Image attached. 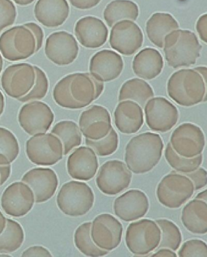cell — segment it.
I'll list each match as a JSON object with an SVG mask.
<instances>
[{
  "mask_svg": "<svg viewBox=\"0 0 207 257\" xmlns=\"http://www.w3.org/2000/svg\"><path fill=\"white\" fill-rule=\"evenodd\" d=\"M163 147V140L157 133H144L135 136L126 145V167L136 175L147 173L159 163Z\"/></svg>",
  "mask_w": 207,
  "mask_h": 257,
  "instance_id": "6da1fadb",
  "label": "cell"
},
{
  "mask_svg": "<svg viewBox=\"0 0 207 257\" xmlns=\"http://www.w3.org/2000/svg\"><path fill=\"white\" fill-rule=\"evenodd\" d=\"M206 83L194 69L184 68L174 72L168 79L167 94L176 104L190 107L206 101Z\"/></svg>",
  "mask_w": 207,
  "mask_h": 257,
  "instance_id": "7a4b0ae2",
  "label": "cell"
},
{
  "mask_svg": "<svg viewBox=\"0 0 207 257\" xmlns=\"http://www.w3.org/2000/svg\"><path fill=\"white\" fill-rule=\"evenodd\" d=\"M163 49L167 64L178 68L194 65L201 55V45L193 32L177 29L166 35Z\"/></svg>",
  "mask_w": 207,
  "mask_h": 257,
  "instance_id": "3957f363",
  "label": "cell"
},
{
  "mask_svg": "<svg viewBox=\"0 0 207 257\" xmlns=\"http://www.w3.org/2000/svg\"><path fill=\"white\" fill-rule=\"evenodd\" d=\"M57 205L69 217L85 215L94 205L95 195L84 181H69L63 184L57 196Z\"/></svg>",
  "mask_w": 207,
  "mask_h": 257,
  "instance_id": "277c9868",
  "label": "cell"
},
{
  "mask_svg": "<svg viewBox=\"0 0 207 257\" xmlns=\"http://www.w3.org/2000/svg\"><path fill=\"white\" fill-rule=\"evenodd\" d=\"M160 239L161 230L156 221L147 218L130 223L125 236L126 247L135 255H147L155 251Z\"/></svg>",
  "mask_w": 207,
  "mask_h": 257,
  "instance_id": "5b68a950",
  "label": "cell"
},
{
  "mask_svg": "<svg viewBox=\"0 0 207 257\" xmlns=\"http://www.w3.org/2000/svg\"><path fill=\"white\" fill-rule=\"evenodd\" d=\"M35 53V38L24 25L10 28L0 35V54L7 60H25Z\"/></svg>",
  "mask_w": 207,
  "mask_h": 257,
  "instance_id": "8992f818",
  "label": "cell"
},
{
  "mask_svg": "<svg viewBox=\"0 0 207 257\" xmlns=\"http://www.w3.org/2000/svg\"><path fill=\"white\" fill-rule=\"evenodd\" d=\"M194 193V186L184 174H167L157 187L159 202L168 209H178L185 204Z\"/></svg>",
  "mask_w": 207,
  "mask_h": 257,
  "instance_id": "52a82bcc",
  "label": "cell"
},
{
  "mask_svg": "<svg viewBox=\"0 0 207 257\" xmlns=\"http://www.w3.org/2000/svg\"><path fill=\"white\" fill-rule=\"evenodd\" d=\"M26 155L38 166H53L63 158V146L59 137L52 133H39L26 142Z\"/></svg>",
  "mask_w": 207,
  "mask_h": 257,
  "instance_id": "ba28073f",
  "label": "cell"
},
{
  "mask_svg": "<svg viewBox=\"0 0 207 257\" xmlns=\"http://www.w3.org/2000/svg\"><path fill=\"white\" fill-rule=\"evenodd\" d=\"M132 172L126 163L110 160L101 166L96 176V186L107 196H116L131 184Z\"/></svg>",
  "mask_w": 207,
  "mask_h": 257,
  "instance_id": "9c48e42d",
  "label": "cell"
},
{
  "mask_svg": "<svg viewBox=\"0 0 207 257\" xmlns=\"http://www.w3.org/2000/svg\"><path fill=\"white\" fill-rule=\"evenodd\" d=\"M145 120L151 131L167 133L177 123L179 110L165 97H152L144 105Z\"/></svg>",
  "mask_w": 207,
  "mask_h": 257,
  "instance_id": "30bf717a",
  "label": "cell"
},
{
  "mask_svg": "<svg viewBox=\"0 0 207 257\" xmlns=\"http://www.w3.org/2000/svg\"><path fill=\"white\" fill-rule=\"evenodd\" d=\"M35 79L34 66L27 63H15L3 72L1 85L7 95L18 100L31 90Z\"/></svg>",
  "mask_w": 207,
  "mask_h": 257,
  "instance_id": "8fae6325",
  "label": "cell"
},
{
  "mask_svg": "<svg viewBox=\"0 0 207 257\" xmlns=\"http://www.w3.org/2000/svg\"><path fill=\"white\" fill-rule=\"evenodd\" d=\"M55 120V114L49 105L41 101H29L21 108L18 122L30 136L47 133Z\"/></svg>",
  "mask_w": 207,
  "mask_h": 257,
  "instance_id": "7c38bea8",
  "label": "cell"
},
{
  "mask_svg": "<svg viewBox=\"0 0 207 257\" xmlns=\"http://www.w3.org/2000/svg\"><path fill=\"white\" fill-rule=\"evenodd\" d=\"M169 143L180 156L194 158L202 154L205 145V135L197 125L184 122L174 130Z\"/></svg>",
  "mask_w": 207,
  "mask_h": 257,
  "instance_id": "4fadbf2b",
  "label": "cell"
},
{
  "mask_svg": "<svg viewBox=\"0 0 207 257\" xmlns=\"http://www.w3.org/2000/svg\"><path fill=\"white\" fill-rule=\"evenodd\" d=\"M91 238L102 250L111 251L119 246L123 234V226L114 216L102 213L91 223Z\"/></svg>",
  "mask_w": 207,
  "mask_h": 257,
  "instance_id": "5bb4252c",
  "label": "cell"
},
{
  "mask_svg": "<svg viewBox=\"0 0 207 257\" xmlns=\"http://www.w3.org/2000/svg\"><path fill=\"white\" fill-rule=\"evenodd\" d=\"M109 44L121 55H134L143 44V34L134 21H121L112 26Z\"/></svg>",
  "mask_w": 207,
  "mask_h": 257,
  "instance_id": "9a60e30c",
  "label": "cell"
},
{
  "mask_svg": "<svg viewBox=\"0 0 207 257\" xmlns=\"http://www.w3.org/2000/svg\"><path fill=\"white\" fill-rule=\"evenodd\" d=\"M7 215L21 217L27 215L35 204L34 192L24 182H15L5 190L0 200Z\"/></svg>",
  "mask_w": 207,
  "mask_h": 257,
  "instance_id": "2e32d148",
  "label": "cell"
},
{
  "mask_svg": "<svg viewBox=\"0 0 207 257\" xmlns=\"http://www.w3.org/2000/svg\"><path fill=\"white\" fill-rule=\"evenodd\" d=\"M79 52L76 38L68 32H55L46 39L45 54L56 65L71 64L77 59Z\"/></svg>",
  "mask_w": 207,
  "mask_h": 257,
  "instance_id": "e0dca14e",
  "label": "cell"
},
{
  "mask_svg": "<svg viewBox=\"0 0 207 257\" xmlns=\"http://www.w3.org/2000/svg\"><path fill=\"white\" fill-rule=\"evenodd\" d=\"M79 127L87 139H102L113 128L110 113L102 105H92L80 114Z\"/></svg>",
  "mask_w": 207,
  "mask_h": 257,
  "instance_id": "ac0fdd59",
  "label": "cell"
},
{
  "mask_svg": "<svg viewBox=\"0 0 207 257\" xmlns=\"http://www.w3.org/2000/svg\"><path fill=\"white\" fill-rule=\"evenodd\" d=\"M149 208L147 194L138 189L129 190L118 196L113 203L115 215L126 222L141 219L147 214Z\"/></svg>",
  "mask_w": 207,
  "mask_h": 257,
  "instance_id": "d6986e66",
  "label": "cell"
},
{
  "mask_svg": "<svg viewBox=\"0 0 207 257\" xmlns=\"http://www.w3.org/2000/svg\"><path fill=\"white\" fill-rule=\"evenodd\" d=\"M33 190L35 203L46 202L52 198L59 187V178L56 172L51 168H34L26 172L22 177Z\"/></svg>",
  "mask_w": 207,
  "mask_h": 257,
  "instance_id": "ffe728a7",
  "label": "cell"
},
{
  "mask_svg": "<svg viewBox=\"0 0 207 257\" xmlns=\"http://www.w3.org/2000/svg\"><path fill=\"white\" fill-rule=\"evenodd\" d=\"M123 68V59L118 53L111 50H102L96 53L91 59L89 74L102 82H109L118 78Z\"/></svg>",
  "mask_w": 207,
  "mask_h": 257,
  "instance_id": "44dd1931",
  "label": "cell"
},
{
  "mask_svg": "<svg viewBox=\"0 0 207 257\" xmlns=\"http://www.w3.org/2000/svg\"><path fill=\"white\" fill-rule=\"evenodd\" d=\"M98 158L88 146H80L71 153L67 162V172L72 179L88 181L98 170Z\"/></svg>",
  "mask_w": 207,
  "mask_h": 257,
  "instance_id": "7402d4cb",
  "label": "cell"
},
{
  "mask_svg": "<svg viewBox=\"0 0 207 257\" xmlns=\"http://www.w3.org/2000/svg\"><path fill=\"white\" fill-rule=\"evenodd\" d=\"M75 34L78 42L85 48H100L105 44L109 30L104 21L97 17H82L75 26Z\"/></svg>",
  "mask_w": 207,
  "mask_h": 257,
  "instance_id": "603a6c76",
  "label": "cell"
},
{
  "mask_svg": "<svg viewBox=\"0 0 207 257\" xmlns=\"http://www.w3.org/2000/svg\"><path fill=\"white\" fill-rule=\"evenodd\" d=\"M69 14L70 6L67 0H38L34 7L36 19L45 27L63 26Z\"/></svg>",
  "mask_w": 207,
  "mask_h": 257,
  "instance_id": "cb8c5ba5",
  "label": "cell"
},
{
  "mask_svg": "<svg viewBox=\"0 0 207 257\" xmlns=\"http://www.w3.org/2000/svg\"><path fill=\"white\" fill-rule=\"evenodd\" d=\"M113 116L117 130L126 135L138 133L144 122L142 108L130 100L119 101Z\"/></svg>",
  "mask_w": 207,
  "mask_h": 257,
  "instance_id": "d4e9b609",
  "label": "cell"
},
{
  "mask_svg": "<svg viewBox=\"0 0 207 257\" xmlns=\"http://www.w3.org/2000/svg\"><path fill=\"white\" fill-rule=\"evenodd\" d=\"M133 72L142 80H153L163 71V59L162 55L155 48L142 49L134 56L132 63Z\"/></svg>",
  "mask_w": 207,
  "mask_h": 257,
  "instance_id": "484cf974",
  "label": "cell"
},
{
  "mask_svg": "<svg viewBox=\"0 0 207 257\" xmlns=\"http://www.w3.org/2000/svg\"><path fill=\"white\" fill-rule=\"evenodd\" d=\"M181 221L192 234H206L207 203L197 199L188 201L182 209Z\"/></svg>",
  "mask_w": 207,
  "mask_h": 257,
  "instance_id": "4316f807",
  "label": "cell"
},
{
  "mask_svg": "<svg viewBox=\"0 0 207 257\" xmlns=\"http://www.w3.org/2000/svg\"><path fill=\"white\" fill-rule=\"evenodd\" d=\"M179 29V23L173 16L167 13H155L147 20L146 33L147 38L158 48H163L166 35Z\"/></svg>",
  "mask_w": 207,
  "mask_h": 257,
  "instance_id": "83f0119b",
  "label": "cell"
},
{
  "mask_svg": "<svg viewBox=\"0 0 207 257\" xmlns=\"http://www.w3.org/2000/svg\"><path fill=\"white\" fill-rule=\"evenodd\" d=\"M138 16V5L131 0H113L104 11V19L109 27L121 21H135Z\"/></svg>",
  "mask_w": 207,
  "mask_h": 257,
  "instance_id": "f1b7e54d",
  "label": "cell"
},
{
  "mask_svg": "<svg viewBox=\"0 0 207 257\" xmlns=\"http://www.w3.org/2000/svg\"><path fill=\"white\" fill-rule=\"evenodd\" d=\"M153 97L154 90L146 80L141 78H133L126 80L121 85L118 101L130 100L135 101L141 107H144L147 101Z\"/></svg>",
  "mask_w": 207,
  "mask_h": 257,
  "instance_id": "f546056e",
  "label": "cell"
},
{
  "mask_svg": "<svg viewBox=\"0 0 207 257\" xmlns=\"http://www.w3.org/2000/svg\"><path fill=\"white\" fill-rule=\"evenodd\" d=\"M70 91L74 99L83 108L95 101V86L89 73L71 74Z\"/></svg>",
  "mask_w": 207,
  "mask_h": 257,
  "instance_id": "4dcf8cb0",
  "label": "cell"
},
{
  "mask_svg": "<svg viewBox=\"0 0 207 257\" xmlns=\"http://www.w3.org/2000/svg\"><path fill=\"white\" fill-rule=\"evenodd\" d=\"M51 133L60 139L63 146V155H67L82 143V133L74 121L63 120L57 122Z\"/></svg>",
  "mask_w": 207,
  "mask_h": 257,
  "instance_id": "1f68e13d",
  "label": "cell"
},
{
  "mask_svg": "<svg viewBox=\"0 0 207 257\" xmlns=\"http://www.w3.org/2000/svg\"><path fill=\"white\" fill-rule=\"evenodd\" d=\"M25 241V231L19 222L7 218L5 230L0 234V253L10 254L17 251Z\"/></svg>",
  "mask_w": 207,
  "mask_h": 257,
  "instance_id": "d6a6232c",
  "label": "cell"
},
{
  "mask_svg": "<svg viewBox=\"0 0 207 257\" xmlns=\"http://www.w3.org/2000/svg\"><path fill=\"white\" fill-rule=\"evenodd\" d=\"M91 222H84L78 226L74 234V242L76 248L84 255L101 257L106 255L109 251H105L95 244L91 238Z\"/></svg>",
  "mask_w": 207,
  "mask_h": 257,
  "instance_id": "836d02e7",
  "label": "cell"
},
{
  "mask_svg": "<svg viewBox=\"0 0 207 257\" xmlns=\"http://www.w3.org/2000/svg\"><path fill=\"white\" fill-rule=\"evenodd\" d=\"M164 157L170 167L180 174H186L194 171L201 167L202 154L194 158H184L175 152L171 144L168 143L164 150Z\"/></svg>",
  "mask_w": 207,
  "mask_h": 257,
  "instance_id": "e575fe53",
  "label": "cell"
},
{
  "mask_svg": "<svg viewBox=\"0 0 207 257\" xmlns=\"http://www.w3.org/2000/svg\"><path fill=\"white\" fill-rule=\"evenodd\" d=\"M156 223L161 230V239L157 248H169L177 251L182 242L181 232L176 224L166 218L157 219Z\"/></svg>",
  "mask_w": 207,
  "mask_h": 257,
  "instance_id": "d590c367",
  "label": "cell"
},
{
  "mask_svg": "<svg viewBox=\"0 0 207 257\" xmlns=\"http://www.w3.org/2000/svg\"><path fill=\"white\" fill-rule=\"evenodd\" d=\"M19 154L20 145L17 137L9 129L0 126V165L13 163Z\"/></svg>",
  "mask_w": 207,
  "mask_h": 257,
  "instance_id": "8d00e7d4",
  "label": "cell"
},
{
  "mask_svg": "<svg viewBox=\"0 0 207 257\" xmlns=\"http://www.w3.org/2000/svg\"><path fill=\"white\" fill-rule=\"evenodd\" d=\"M71 74L61 79L59 82L55 84L53 91V97L55 103L59 106L69 110H78L82 109L80 104L78 103L74 99L70 91V83H71Z\"/></svg>",
  "mask_w": 207,
  "mask_h": 257,
  "instance_id": "74e56055",
  "label": "cell"
},
{
  "mask_svg": "<svg viewBox=\"0 0 207 257\" xmlns=\"http://www.w3.org/2000/svg\"><path fill=\"white\" fill-rule=\"evenodd\" d=\"M85 143L87 146L94 151L97 156H110L117 151L119 146V138L117 132L112 128L109 134L102 139L92 141L86 138Z\"/></svg>",
  "mask_w": 207,
  "mask_h": 257,
  "instance_id": "f35d334b",
  "label": "cell"
},
{
  "mask_svg": "<svg viewBox=\"0 0 207 257\" xmlns=\"http://www.w3.org/2000/svg\"><path fill=\"white\" fill-rule=\"evenodd\" d=\"M36 72L35 83L31 90L24 97L19 98L21 102L39 101L46 97L49 90V80L46 72L38 66H34Z\"/></svg>",
  "mask_w": 207,
  "mask_h": 257,
  "instance_id": "ab89813d",
  "label": "cell"
},
{
  "mask_svg": "<svg viewBox=\"0 0 207 257\" xmlns=\"http://www.w3.org/2000/svg\"><path fill=\"white\" fill-rule=\"evenodd\" d=\"M177 252L180 257H207V245L201 239H190L179 247Z\"/></svg>",
  "mask_w": 207,
  "mask_h": 257,
  "instance_id": "60d3db41",
  "label": "cell"
},
{
  "mask_svg": "<svg viewBox=\"0 0 207 257\" xmlns=\"http://www.w3.org/2000/svg\"><path fill=\"white\" fill-rule=\"evenodd\" d=\"M17 17L15 4L12 0H0V32L13 26Z\"/></svg>",
  "mask_w": 207,
  "mask_h": 257,
  "instance_id": "b9f144b4",
  "label": "cell"
},
{
  "mask_svg": "<svg viewBox=\"0 0 207 257\" xmlns=\"http://www.w3.org/2000/svg\"><path fill=\"white\" fill-rule=\"evenodd\" d=\"M192 182L194 186V191L202 189L207 184V172L205 169L199 167L194 171L189 173L184 174Z\"/></svg>",
  "mask_w": 207,
  "mask_h": 257,
  "instance_id": "7bdbcfd3",
  "label": "cell"
},
{
  "mask_svg": "<svg viewBox=\"0 0 207 257\" xmlns=\"http://www.w3.org/2000/svg\"><path fill=\"white\" fill-rule=\"evenodd\" d=\"M24 26L27 27L34 34L36 40V52H38V51H40L42 45H43V42H44L43 30L39 25L34 23V22H28V23L24 24Z\"/></svg>",
  "mask_w": 207,
  "mask_h": 257,
  "instance_id": "ee69618b",
  "label": "cell"
},
{
  "mask_svg": "<svg viewBox=\"0 0 207 257\" xmlns=\"http://www.w3.org/2000/svg\"><path fill=\"white\" fill-rule=\"evenodd\" d=\"M21 256L23 257H35V256H43V257H51L52 254L48 249L43 247V246H32L26 249V251H24Z\"/></svg>",
  "mask_w": 207,
  "mask_h": 257,
  "instance_id": "f6af8a7d",
  "label": "cell"
},
{
  "mask_svg": "<svg viewBox=\"0 0 207 257\" xmlns=\"http://www.w3.org/2000/svg\"><path fill=\"white\" fill-rule=\"evenodd\" d=\"M196 30L199 38L202 42L207 43V14H203L197 19Z\"/></svg>",
  "mask_w": 207,
  "mask_h": 257,
  "instance_id": "bcb514c9",
  "label": "cell"
},
{
  "mask_svg": "<svg viewBox=\"0 0 207 257\" xmlns=\"http://www.w3.org/2000/svg\"><path fill=\"white\" fill-rule=\"evenodd\" d=\"M74 8L80 10H88L92 9L101 2V0H68Z\"/></svg>",
  "mask_w": 207,
  "mask_h": 257,
  "instance_id": "7dc6e473",
  "label": "cell"
},
{
  "mask_svg": "<svg viewBox=\"0 0 207 257\" xmlns=\"http://www.w3.org/2000/svg\"><path fill=\"white\" fill-rule=\"evenodd\" d=\"M12 172V167L11 164L0 165V186L8 181Z\"/></svg>",
  "mask_w": 207,
  "mask_h": 257,
  "instance_id": "c3c4849f",
  "label": "cell"
},
{
  "mask_svg": "<svg viewBox=\"0 0 207 257\" xmlns=\"http://www.w3.org/2000/svg\"><path fill=\"white\" fill-rule=\"evenodd\" d=\"M91 77H92V81H93V84H94L95 100H96L102 94L103 91H104V89H105V86H104V82H102L101 80H97V79L92 77V76H91Z\"/></svg>",
  "mask_w": 207,
  "mask_h": 257,
  "instance_id": "681fc988",
  "label": "cell"
},
{
  "mask_svg": "<svg viewBox=\"0 0 207 257\" xmlns=\"http://www.w3.org/2000/svg\"><path fill=\"white\" fill-rule=\"evenodd\" d=\"M152 256H177V254H176L175 251H172L171 249L166 248V247H163V248H159V250L156 251L155 254H153Z\"/></svg>",
  "mask_w": 207,
  "mask_h": 257,
  "instance_id": "f907efd6",
  "label": "cell"
},
{
  "mask_svg": "<svg viewBox=\"0 0 207 257\" xmlns=\"http://www.w3.org/2000/svg\"><path fill=\"white\" fill-rule=\"evenodd\" d=\"M193 69L196 71V72H198L200 75H201V77H202L203 80H204V82L206 83L207 84V68L205 66H201V67H197V68H194Z\"/></svg>",
  "mask_w": 207,
  "mask_h": 257,
  "instance_id": "816d5d0a",
  "label": "cell"
},
{
  "mask_svg": "<svg viewBox=\"0 0 207 257\" xmlns=\"http://www.w3.org/2000/svg\"><path fill=\"white\" fill-rule=\"evenodd\" d=\"M7 225V218L3 214L2 212L0 211V234L5 230Z\"/></svg>",
  "mask_w": 207,
  "mask_h": 257,
  "instance_id": "f5cc1de1",
  "label": "cell"
},
{
  "mask_svg": "<svg viewBox=\"0 0 207 257\" xmlns=\"http://www.w3.org/2000/svg\"><path fill=\"white\" fill-rule=\"evenodd\" d=\"M12 1L20 6H28V5L33 4L35 0H12Z\"/></svg>",
  "mask_w": 207,
  "mask_h": 257,
  "instance_id": "db71d44e",
  "label": "cell"
},
{
  "mask_svg": "<svg viewBox=\"0 0 207 257\" xmlns=\"http://www.w3.org/2000/svg\"><path fill=\"white\" fill-rule=\"evenodd\" d=\"M5 109V97L0 91V116L2 115Z\"/></svg>",
  "mask_w": 207,
  "mask_h": 257,
  "instance_id": "11a10c76",
  "label": "cell"
},
{
  "mask_svg": "<svg viewBox=\"0 0 207 257\" xmlns=\"http://www.w3.org/2000/svg\"><path fill=\"white\" fill-rule=\"evenodd\" d=\"M194 199H197V200H203V201H205V202L207 203V191L206 190H204L202 192H199L198 194L196 196Z\"/></svg>",
  "mask_w": 207,
  "mask_h": 257,
  "instance_id": "9f6ffc18",
  "label": "cell"
},
{
  "mask_svg": "<svg viewBox=\"0 0 207 257\" xmlns=\"http://www.w3.org/2000/svg\"><path fill=\"white\" fill-rule=\"evenodd\" d=\"M3 68H4V58H3L2 55L0 54V74L2 72Z\"/></svg>",
  "mask_w": 207,
  "mask_h": 257,
  "instance_id": "6f0895ef",
  "label": "cell"
},
{
  "mask_svg": "<svg viewBox=\"0 0 207 257\" xmlns=\"http://www.w3.org/2000/svg\"><path fill=\"white\" fill-rule=\"evenodd\" d=\"M0 257H11L9 254H4V253H0Z\"/></svg>",
  "mask_w": 207,
  "mask_h": 257,
  "instance_id": "680465c9",
  "label": "cell"
}]
</instances>
